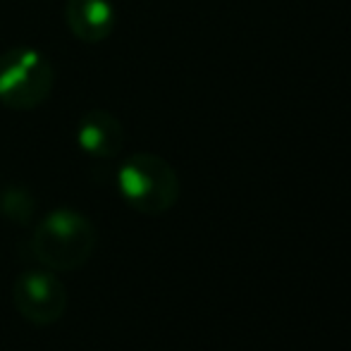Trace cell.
I'll return each instance as SVG.
<instances>
[{"mask_svg":"<svg viewBox=\"0 0 351 351\" xmlns=\"http://www.w3.org/2000/svg\"><path fill=\"white\" fill-rule=\"evenodd\" d=\"M77 143L91 158H115L125 146V127L112 112L88 110L77 122Z\"/></svg>","mask_w":351,"mask_h":351,"instance_id":"obj_6","label":"cell"},{"mask_svg":"<svg viewBox=\"0 0 351 351\" xmlns=\"http://www.w3.org/2000/svg\"><path fill=\"white\" fill-rule=\"evenodd\" d=\"M117 189L130 208L143 215H162L180 199V177L165 158L134 153L117 170Z\"/></svg>","mask_w":351,"mask_h":351,"instance_id":"obj_2","label":"cell"},{"mask_svg":"<svg viewBox=\"0 0 351 351\" xmlns=\"http://www.w3.org/2000/svg\"><path fill=\"white\" fill-rule=\"evenodd\" d=\"M65 22L74 38L84 43H101L115 32L117 10L110 0H67Z\"/></svg>","mask_w":351,"mask_h":351,"instance_id":"obj_5","label":"cell"},{"mask_svg":"<svg viewBox=\"0 0 351 351\" xmlns=\"http://www.w3.org/2000/svg\"><path fill=\"white\" fill-rule=\"evenodd\" d=\"M96 227L84 213L58 208L36 225L32 251L43 268L53 273H70L86 263L96 251Z\"/></svg>","mask_w":351,"mask_h":351,"instance_id":"obj_1","label":"cell"},{"mask_svg":"<svg viewBox=\"0 0 351 351\" xmlns=\"http://www.w3.org/2000/svg\"><path fill=\"white\" fill-rule=\"evenodd\" d=\"M17 313L34 325H53L67 311V289L53 270H27L12 285Z\"/></svg>","mask_w":351,"mask_h":351,"instance_id":"obj_4","label":"cell"},{"mask_svg":"<svg viewBox=\"0 0 351 351\" xmlns=\"http://www.w3.org/2000/svg\"><path fill=\"white\" fill-rule=\"evenodd\" d=\"M56 70L32 46L10 48L0 56V103L10 110H36L51 98Z\"/></svg>","mask_w":351,"mask_h":351,"instance_id":"obj_3","label":"cell"},{"mask_svg":"<svg viewBox=\"0 0 351 351\" xmlns=\"http://www.w3.org/2000/svg\"><path fill=\"white\" fill-rule=\"evenodd\" d=\"M36 204H34V196L29 194V189L24 186H8L0 199V213H3L8 220L17 222V225H27L34 217Z\"/></svg>","mask_w":351,"mask_h":351,"instance_id":"obj_7","label":"cell"}]
</instances>
